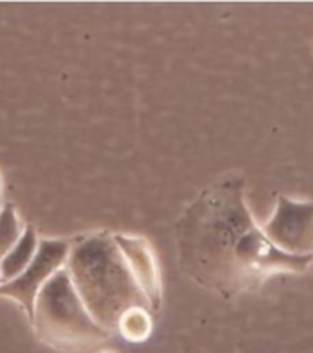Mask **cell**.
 <instances>
[{
  "mask_svg": "<svg viewBox=\"0 0 313 353\" xmlns=\"http://www.w3.org/2000/svg\"><path fill=\"white\" fill-rule=\"evenodd\" d=\"M181 271L222 299L255 293L276 274H303L313 256H290L265 238L245 200V179H218L176 223Z\"/></svg>",
  "mask_w": 313,
  "mask_h": 353,
  "instance_id": "obj_1",
  "label": "cell"
},
{
  "mask_svg": "<svg viewBox=\"0 0 313 353\" xmlns=\"http://www.w3.org/2000/svg\"><path fill=\"white\" fill-rule=\"evenodd\" d=\"M66 269L86 311L110 335L123 311L132 306L150 310L110 231L74 238Z\"/></svg>",
  "mask_w": 313,
  "mask_h": 353,
  "instance_id": "obj_2",
  "label": "cell"
},
{
  "mask_svg": "<svg viewBox=\"0 0 313 353\" xmlns=\"http://www.w3.org/2000/svg\"><path fill=\"white\" fill-rule=\"evenodd\" d=\"M32 326L41 343L66 353L96 348L110 337L86 311L66 268L59 269L37 295Z\"/></svg>",
  "mask_w": 313,
  "mask_h": 353,
  "instance_id": "obj_3",
  "label": "cell"
},
{
  "mask_svg": "<svg viewBox=\"0 0 313 353\" xmlns=\"http://www.w3.org/2000/svg\"><path fill=\"white\" fill-rule=\"evenodd\" d=\"M72 240L66 238H41L35 259L17 279L0 284V296L17 302L24 310L28 321L32 322L33 306L37 295L44 284L57 273L59 269L66 268Z\"/></svg>",
  "mask_w": 313,
  "mask_h": 353,
  "instance_id": "obj_4",
  "label": "cell"
},
{
  "mask_svg": "<svg viewBox=\"0 0 313 353\" xmlns=\"http://www.w3.org/2000/svg\"><path fill=\"white\" fill-rule=\"evenodd\" d=\"M262 227L265 238L290 256H313V200L281 194Z\"/></svg>",
  "mask_w": 313,
  "mask_h": 353,
  "instance_id": "obj_5",
  "label": "cell"
},
{
  "mask_svg": "<svg viewBox=\"0 0 313 353\" xmlns=\"http://www.w3.org/2000/svg\"><path fill=\"white\" fill-rule=\"evenodd\" d=\"M112 238L121 251L136 284L147 296L150 311H159L163 299V285H161L158 259L150 242L143 236L125 234V232H112Z\"/></svg>",
  "mask_w": 313,
  "mask_h": 353,
  "instance_id": "obj_6",
  "label": "cell"
},
{
  "mask_svg": "<svg viewBox=\"0 0 313 353\" xmlns=\"http://www.w3.org/2000/svg\"><path fill=\"white\" fill-rule=\"evenodd\" d=\"M39 242H41V238L37 234V229L32 223L26 225L24 234L17 242L15 248L0 259V279H2V284L17 279L28 265L32 264L35 254H37Z\"/></svg>",
  "mask_w": 313,
  "mask_h": 353,
  "instance_id": "obj_7",
  "label": "cell"
},
{
  "mask_svg": "<svg viewBox=\"0 0 313 353\" xmlns=\"http://www.w3.org/2000/svg\"><path fill=\"white\" fill-rule=\"evenodd\" d=\"M152 330H154V322L149 307L132 306L123 311V315L119 316L116 333H119L127 343L139 344L149 341Z\"/></svg>",
  "mask_w": 313,
  "mask_h": 353,
  "instance_id": "obj_8",
  "label": "cell"
},
{
  "mask_svg": "<svg viewBox=\"0 0 313 353\" xmlns=\"http://www.w3.org/2000/svg\"><path fill=\"white\" fill-rule=\"evenodd\" d=\"M26 223L21 220L13 203L0 207V259L15 248L24 234Z\"/></svg>",
  "mask_w": 313,
  "mask_h": 353,
  "instance_id": "obj_9",
  "label": "cell"
},
{
  "mask_svg": "<svg viewBox=\"0 0 313 353\" xmlns=\"http://www.w3.org/2000/svg\"><path fill=\"white\" fill-rule=\"evenodd\" d=\"M99 353H116V352H114V350H103V352H99Z\"/></svg>",
  "mask_w": 313,
  "mask_h": 353,
  "instance_id": "obj_10",
  "label": "cell"
},
{
  "mask_svg": "<svg viewBox=\"0 0 313 353\" xmlns=\"http://www.w3.org/2000/svg\"><path fill=\"white\" fill-rule=\"evenodd\" d=\"M0 190H2V176H0Z\"/></svg>",
  "mask_w": 313,
  "mask_h": 353,
  "instance_id": "obj_11",
  "label": "cell"
},
{
  "mask_svg": "<svg viewBox=\"0 0 313 353\" xmlns=\"http://www.w3.org/2000/svg\"><path fill=\"white\" fill-rule=\"evenodd\" d=\"M0 284H2V279H0Z\"/></svg>",
  "mask_w": 313,
  "mask_h": 353,
  "instance_id": "obj_12",
  "label": "cell"
}]
</instances>
